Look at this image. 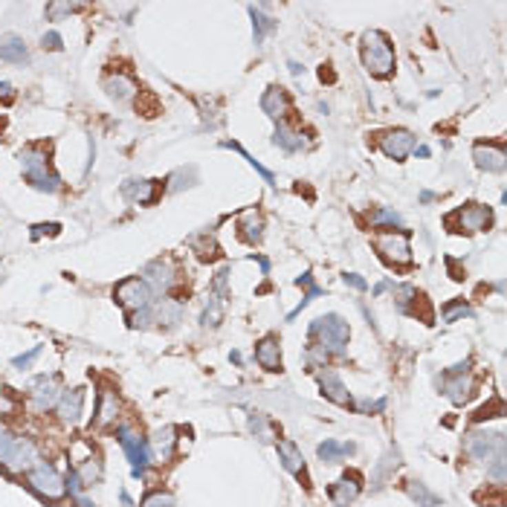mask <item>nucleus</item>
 <instances>
[{
    "instance_id": "f257e3e1",
    "label": "nucleus",
    "mask_w": 507,
    "mask_h": 507,
    "mask_svg": "<svg viewBox=\"0 0 507 507\" xmlns=\"http://www.w3.org/2000/svg\"><path fill=\"white\" fill-rule=\"evenodd\" d=\"M18 160H21V165H23L26 180H30L38 192H50V194H52V192L61 189V177L50 168L47 151H44V148H23Z\"/></svg>"
},
{
    "instance_id": "f03ea898",
    "label": "nucleus",
    "mask_w": 507,
    "mask_h": 507,
    "mask_svg": "<svg viewBox=\"0 0 507 507\" xmlns=\"http://www.w3.org/2000/svg\"><path fill=\"white\" fill-rule=\"evenodd\" d=\"M311 336H313V340H319V348L325 351V354H345L348 325H345L342 316H336V313L319 316L311 325Z\"/></svg>"
},
{
    "instance_id": "7ed1b4c3",
    "label": "nucleus",
    "mask_w": 507,
    "mask_h": 507,
    "mask_svg": "<svg viewBox=\"0 0 507 507\" xmlns=\"http://www.w3.org/2000/svg\"><path fill=\"white\" fill-rule=\"evenodd\" d=\"M362 64L371 70L374 76H389L394 70V50L383 32H365L362 35Z\"/></svg>"
},
{
    "instance_id": "20e7f679",
    "label": "nucleus",
    "mask_w": 507,
    "mask_h": 507,
    "mask_svg": "<svg viewBox=\"0 0 507 507\" xmlns=\"http://www.w3.org/2000/svg\"><path fill=\"white\" fill-rule=\"evenodd\" d=\"M0 464H6L9 470H32L38 464V449L32 441L0 432Z\"/></svg>"
},
{
    "instance_id": "39448f33",
    "label": "nucleus",
    "mask_w": 507,
    "mask_h": 507,
    "mask_svg": "<svg viewBox=\"0 0 507 507\" xmlns=\"http://www.w3.org/2000/svg\"><path fill=\"white\" fill-rule=\"evenodd\" d=\"M26 484H30L38 496H44L50 501L61 499L67 493V484H64V478L59 475V470L50 467V464H44V461H38L32 470H26Z\"/></svg>"
},
{
    "instance_id": "423d86ee",
    "label": "nucleus",
    "mask_w": 507,
    "mask_h": 507,
    "mask_svg": "<svg viewBox=\"0 0 507 507\" xmlns=\"http://www.w3.org/2000/svg\"><path fill=\"white\" fill-rule=\"evenodd\" d=\"M119 444L125 449V455H128L131 467H134V475L143 478L145 467L151 464V446L145 444V438H139V435L128 426H119Z\"/></svg>"
},
{
    "instance_id": "0eeeda50",
    "label": "nucleus",
    "mask_w": 507,
    "mask_h": 507,
    "mask_svg": "<svg viewBox=\"0 0 507 507\" xmlns=\"http://www.w3.org/2000/svg\"><path fill=\"white\" fill-rule=\"evenodd\" d=\"M374 247H377V252H380V256H383L389 264L403 267V264L412 261L409 235H406V232H386V235H380L377 241H374Z\"/></svg>"
},
{
    "instance_id": "6e6552de",
    "label": "nucleus",
    "mask_w": 507,
    "mask_h": 507,
    "mask_svg": "<svg viewBox=\"0 0 507 507\" xmlns=\"http://www.w3.org/2000/svg\"><path fill=\"white\" fill-rule=\"evenodd\" d=\"M114 299H116L122 307H128V311L134 313V311H143V307H148V304H151L154 293L148 290V284H145L143 278H125L122 284L114 290Z\"/></svg>"
},
{
    "instance_id": "1a4fd4ad",
    "label": "nucleus",
    "mask_w": 507,
    "mask_h": 507,
    "mask_svg": "<svg viewBox=\"0 0 507 507\" xmlns=\"http://www.w3.org/2000/svg\"><path fill=\"white\" fill-rule=\"evenodd\" d=\"M499 453H504V438L493 432H470L467 435V455L475 461H493Z\"/></svg>"
},
{
    "instance_id": "9d476101",
    "label": "nucleus",
    "mask_w": 507,
    "mask_h": 507,
    "mask_svg": "<svg viewBox=\"0 0 507 507\" xmlns=\"http://www.w3.org/2000/svg\"><path fill=\"white\" fill-rule=\"evenodd\" d=\"M59 397H61L59 380H55V377H38L35 386H32L30 409H32L35 415H44V412L52 409V406H59Z\"/></svg>"
},
{
    "instance_id": "9b49d317",
    "label": "nucleus",
    "mask_w": 507,
    "mask_h": 507,
    "mask_svg": "<svg viewBox=\"0 0 507 507\" xmlns=\"http://www.w3.org/2000/svg\"><path fill=\"white\" fill-rule=\"evenodd\" d=\"M380 151H383L389 160H397L400 163V160H406L415 151V134L412 131H403V128L386 131L383 136H380Z\"/></svg>"
},
{
    "instance_id": "f8f14e48",
    "label": "nucleus",
    "mask_w": 507,
    "mask_h": 507,
    "mask_svg": "<svg viewBox=\"0 0 507 507\" xmlns=\"http://www.w3.org/2000/svg\"><path fill=\"white\" fill-rule=\"evenodd\" d=\"M490 220H493L490 209L487 206H478V203L464 206L461 212H455L453 218H449V223H458L461 232H484L490 227Z\"/></svg>"
},
{
    "instance_id": "ddd939ff",
    "label": "nucleus",
    "mask_w": 507,
    "mask_h": 507,
    "mask_svg": "<svg viewBox=\"0 0 507 507\" xmlns=\"http://www.w3.org/2000/svg\"><path fill=\"white\" fill-rule=\"evenodd\" d=\"M143 281L148 284L151 293H163V290H168V287L174 284V267L168 264V261H163V258L151 261L145 267V273H143Z\"/></svg>"
},
{
    "instance_id": "4468645a",
    "label": "nucleus",
    "mask_w": 507,
    "mask_h": 507,
    "mask_svg": "<svg viewBox=\"0 0 507 507\" xmlns=\"http://www.w3.org/2000/svg\"><path fill=\"white\" fill-rule=\"evenodd\" d=\"M473 160H475V165L482 168V172H493V174H499V172H504V148H499V145H490V143H475V148H473Z\"/></svg>"
},
{
    "instance_id": "2eb2a0df",
    "label": "nucleus",
    "mask_w": 507,
    "mask_h": 507,
    "mask_svg": "<svg viewBox=\"0 0 507 507\" xmlns=\"http://www.w3.org/2000/svg\"><path fill=\"white\" fill-rule=\"evenodd\" d=\"M278 458H281V464H284L287 473L302 478L304 487H311V482H307V470H304V455H302L299 446H296L293 441H278Z\"/></svg>"
},
{
    "instance_id": "dca6fc26",
    "label": "nucleus",
    "mask_w": 507,
    "mask_h": 507,
    "mask_svg": "<svg viewBox=\"0 0 507 507\" xmlns=\"http://www.w3.org/2000/svg\"><path fill=\"white\" fill-rule=\"evenodd\" d=\"M261 110L270 119H281L290 114V99L281 87H267V93L261 96Z\"/></svg>"
},
{
    "instance_id": "f3484780",
    "label": "nucleus",
    "mask_w": 507,
    "mask_h": 507,
    "mask_svg": "<svg viewBox=\"0 0 507 507\" xmlns=\"http://www.w3.org/2000/svg\"><path fill=\"white\" fill-rule=\"evenodd\" d=\"M444 394L453 403H467L470 394H473V377L464 371V374H449L444 377Z\"/></svg>"
},
{
    "instance_id": "a211bd4d",
    "label": "nucleus",
    "mask_w": 507,
    "mask_h": 507,
    "mask_svg": "<svg viewBox=\"0 0 507 507\" xmlns=\"http://www.w3.org/2000/svg\"><path fill=\"white\" fill-rule=\"evenodd\" d=\"M319 386H322V391H325V397L333 400L336 406H351V394L342 386V380L336 377V371H331V369L322 371L319 374Z\"/></svg>"
},
{
    "instance_id": "6ab92c4d",
    "label": "nucleus",
    "mask_w": 507,
    "mask_h": 507,
    "mask_svg": "<svg viewBox=\"0 0 507 507\" xmlns=\"http://www.w3.org/2000/svg\"><path fill=\"white\" fill-rule=\"evenodd\" d=\"M81 403H84V391L81 389H67L59 397V417L64 424H76L81 417Z\"/></svg>"
},
{
    "instance_id": "aec40b11",
    "label": "nucleus",
    "mask_w": 507,
    "mask_h": 507,
    "mask_svg": "<svg viewBox=\"0 0 507 507\" xmlns=\"http://www.w3.org/2000/svg\"><path fill=\"white\" fill-rule=\"evenodd\" d=\"M256 360L261 362V369H267V371H278L281 369V348H278L276 336H264V340L258 342Z\"/></svg>"
},
{
    "instance_id": "412c9836",
    "label": "nucleus",
    "mask_w": 507,
    "mask_h": 507,
    "mask_svg": "<svg viewBox=\"0 0 507 507\" xmlns=\"http://www.w3.org/2000/svg\"><path fill=\"white\" fill-rule=\"evenodd\" d=\"M105 90H107V96L110 99H116V102H128V99H134L136 96V81L134 79H128V76H122V73H116V76H107L105 79Z\"/></svg>"
},
{
    "instance_id": "4be33fe9",
    "label": "nucleus",
    "mask_w": 507,
    "mask_h": 507,
    "mask_svg": "<svg viewBox=\"0 0 507 507\" xmlns=\"http://www.w3.org/2000/svg\"><path fill=\"white\" fill-rule=\"evenodd\" d=\"M223 293H227V273H220L215 278V293H212V302H209L206 313H203V325H218L220 316H223Z\"/></svg>"
},
{
    "instance_id": "5701e85b",
    "label": "nucleus",
    "mask_w": 507,
    "mask_h": 507,
    "mask_svg": "<svg viewBox=\"0 0 507 507\" xmlns=\"http://www.w3.org/2000/svg\"><path fill=\"white\" fill-rule=\"evenodd\" d=\"M148 311H151V322L174 325V322H180L183 307H180L177 302H172V299H157V302H151V304H148Z\"/></svg>"
},
{
    "instance_id": "b1692460",
    "label": "nucleus",
    "mask_w": 507,
    "mask_h": 507,
    "mask_svg": "<svg viewBox=\"0 0 507 507\" xmlns=\"http://www.w3.org/2000/svg\"><path fill=\"white\" fill-rule=\"evenodd\" d=\"M238 227H241V238L247 244H258L264 238V220H261V215L256 212V209H247Z\"/></svg>"
},
{
    "instance_id": "393cba45",
    "label": "nucleus",
    "mask_w": 507,
    "mask_h": 507,
    "mask_svg": "<svg viewBox=\"0 0 507 507\" xmlns=\"http://www.w3.org/2000/svg\"><path fill=\"white\" fill-rule=\"evenodd\" d=\"M125 197H131L136 203H151L154 197H157V183L154 180H128L122 186Z\"/></svg>"
},
{
    "instance_id": "a878e982",
    "label": "nucleus",
    "mask_w": 507,
    "mask_h": 507,
    "mask_svg": "<svg viewBox=\"0 0 507 507\" xmlns=\"http://www.w3.org/2000/svg\"><path fill=\"white\" fill-rule=\"evenodd\" d=\"M177 429L174 426H163V429H157L154 432V438H151V455L157 453L160 458H172V453H174V444H177Z\"/></svg>"
},
{
    "instance_id": "bb28decb",
    "label": "nucleus",
    "mask_w": 507,
    "mask_h": 507,
    "mask_svg": "<svg viewBox=\"0 0 507 507\" xmlns=\"http://www.w3.org/2000/svg\"><path fill=\"white\" fill-rule=\"evenodd\" d=\"M357 496H360V484L354 482V478H342V482H336V484L331 487V499H333L336 507L354 504Z\"/></svg>"
},
{
    "instance_id": "cd10ccee",
    "label": "nucleus",
    "mask_w": 507,
    "mask_h": 507,
    "mask_svg": "<svg viewBox=\"0 0 507 507\" xmlns=\"http://www.w3.org/2000/svg\"><path fill=\"white\" fill-rule=\"evenodd\" d=\"M273 143L278 145V148H284V151H290V154H296V151H302L307 143H304V136L299 134V131H293V128H287V125H278L276 128V134H273Z\"/></svg>"
},
{
    "instance_id": "c85d7f7f",
    "label": "nucleus",
    "mask_w": 507,
    "mask_h": 507,
    "mask_svg": "<svg viewBox=\"0 0 507 507\" xmlns=\"http://www.w3.org/2000/svg\"><path fill=\"white\" fill-rule=\"evenodd\" d=\"M96 415H99V417H96L99 426H107V424H114V420H116V415H119V400H116L114 391H102V397H99V412H96Z\"/></svg>"
},
{
    "instance_id": "c756f323",
    "label": "nucleus",
    "mask_w": 507,
    "mask_h": 507,
    "mask_svg": "<svg viewBox=\"0 0 507 507\" xmlns=\"http://www.w3.org/2000/svg\"><path fill=\"white\" fill-rule=\"evenodd\" d=\"M0 59L3 61H12V64H23L26 61V47L18 35H6L0 41Z\"/></svg>"
},
{
    "instance_id": "7c9ffc66",
    "label": "nucleus",
    "mask_w": 507,
    "mask_h": 507,
    "mask_svg": "<svg viewBox=\"0 0 507 507\" xmlns=\"http://www.w3.org/2000/svg\"><path fill=\"white\" fill-rule=\"evenodd\" d=\"M354 444H340V441H325V444H319V458L325 461V464H333V461H340V458H345V455H351L354 453Z\"/></svg>"
},
{
    "instance_id": "2f4dec72",
    "label": "nucleus",
    "mask_w": 507,
    "mask_h": 507,
    "mask_svg": "<svg viewBox=\"0 0 507 507\" xmlns=\"http://www.w3.org/2000/svg\"><path fill=\"white\" fill-rule=\"evenodd\" d=\"M296 284H299V287H304V290H307V296L302 299V304L296 307V311H290V313H287V319H296V316L302 313V307H307V302H313L316 296H322V293H325V290H322L319 284H313V276H311V273H302L299 278H296Z\"/></svg>"
},
{
    "instance_id": "473e14b6",
    "label": "nucleus",
    "mask_w": 507,
    "mask_h": 507,
    "mask_svg": "<svg viewBox=\"0 0 507 507\" xmlns=\"http://www.w3.org/2000/svg\"><path fill=\"white\" fill-rule=\"evenodd\" d=\"M249 15H252V30H256V44H261L264 35L276 30V21L264 15V6H249Z\"/></svg>"
},
{
    "instance_id": "72a5a7b5",
    "label": "nucleus",
    "mask_w": 507,
    "mask_h": 507,
    "mask_svg": "<svg viewBox=\"0 0 507 507\" xmlns=\"http://www.w3.org/2000/svg\"><path fill=\"white\" fill-rule=\"evenodd\" d=\"M192 247L197 249V256L206 258V261L218 258V244H215L212 235H197V238H192Z\"/></svg>"
},
{
    "instance_id": "f704fd0d",
    "label": "nucleus",
    "mask_w": 507,
    "mask_h": 507,
    "mask_svg": "<svg viewBox=\"0 0 507 507\" xmlns=\"http://www.w3.org/2000/svg\"><path fill=\"white\" fill-rule=\"evenodd\" d=\"M223 148H229V151H235V154H241V157H244V160H247L252 168H256V172H258V174H261L267 183H270V186H276V177H273L270 172H267V168H264V165H261L256 157H252V154H247V151H244L241 145H238V143H223Z\"/></svg>"
},
{
    "instance_id": "c9c22d12",
    "label": "nucleus",
    "mask_w": 507,
    "mask_h": 507,
    "mask_svg": "<svg viewBox=\"0 0 507 507\" xmlns=\"http://www.w3.org/2000/svg\"><path fill=\"white\" fill-rule=\"evenodd\" d=\"M249 429H252V435H256L258 441H264V444H270L273 441V429H270V424H267V417L264 415H249Z\"/></svg>"
},
{
    "instance_id": "e433bc0d",
    "label": "nucleus",
    "mask_w": 507,
    "mask_h": 507,
    "mask_svg": "<svg viewBox=\"0 0 507 507\" xmlns=\"http://www.w3.org/2000/svg\"><path fill=\"white\" fill-rule=\"evenodd\" d=\"M76 475L81 478V484H84V487H93V484L99 482V475H102V470H99V464H96L93 458H87V461H84L81 467L76 470Z\"/></svg>"
},
{
    "instance_id": "4c0bfd02",
    "label": "nucleus",
    "mask_w": 507,
    "mask_h": 507,
    "mask_svg": "<svg viewBox=\"0 0 507 507\" xmlns=\"http://www.w3.org/2000/svg\"><path fill=\"white\" fill-rule=\"evenodd\" d=\"M371 227H400V215L391 212V209H374L371 212Z\"/></svg>"
},
{
    "instance_id": "58836bf2",
    "label": "nucleus",
    "mask_w": 507,
    "mask_h": 507,
    "mask_svg": "<svg viewBox=\"0 0 507 507\" xmlns=\"http://www.w3.org/2000/svg\"><path fill=\"white\" fill-rule=\"evenodd\" d=\"M461 316H473V311H470L467 302H449V304L444 307V322H455V319H461Z\"/></svg>"
},
{
    "instance_id": "ea45409f",
    "label": "nucleus",
    "mask_w": 507,
    "mask_h": 507,
    "mask_svg": "<svg viewBox=\"0 0 507 507\" xmlns=\"http://www.w3.org/2000/svg\"><path fill=\"white\" fill-rule=\"evenodd\" d=\"M409 496H412V499H417L424 507H435V504H438V499H435L432 493H429L424 484H417V482H409Z\"/></svg>"
},
{
    "instance_id": "a19ab883",
    "label": "nucleus",
    "mask_w": 507,
    "mask_h": 507,
    "mask_svg": "<svg viewBox=\"0 0 507 507\" xmlns=\"http://www.w3.org/2000/svg\"><path fill=\"white\" fill-rule=\"evenodd\" d=\"M391 467H397V453H389V455L383 458V464L377 467V473H374V484H377V487L383 484V478L389 475V470H391Z\"/></svg>"
},
{
    "instance_id": "79ce46f5",
    "label": "nucleus",
    "mask_w": 507,
    "mask_h": 507,
    "mask_svg": "<svg viewBox=\"0 0 507 507\" xmlns=\"http://www.w3.org/2000/svg\"><path fill=\"white\" fill-rule=\"evenodd\" d=\"M41 351H44V348H41V345H35L32 351H26V354H21V357H15V360H12V365H15V369H21V371H23V369H30V365H32V362L41 357Z\"/></svg>"
},
{
    "instance_id": "37998d69",
    "label": "nucleus",
    "mask_w": 507,
    "mask_h": 507,
    "mask_svg": "<svg viewBox=\"0 0 507 507\" xmlns=\"http://www.w3.org/2000/svg\"><path fill=\"white\" fill-rule=\"evenodd\" d=\"M487 475H490L496 484H504V453H499L496 458H493V464H490Z\"/></svg>"
},
{
    "instance_id": "c03bdc74",
    "label": "nucleus",
    "mask_w": 507,
    "mask_h": 507,
    "mask_svg": "<svg viewBox=\"0 0 507 507\" xmlns=\"http://www.w3.org/2000/svg\"><path fill=\"white\" fill-rule=\"evenodd\" d=\"M174 504V496H168V493H154L143 501V507H172Z\"/></svg>"
},
{
    "instance_id": "a18cd8bd",
    "label": "nucleus",
    "mask_w": 507,
    "mask_h": 507,
    "mask_svg": "<svg viewBox=\"0 0 507 507\" xmlns=\"http://www.w3.org/2000/svg\"><path fill=\"white\" fill-rule=\"evenodd\" d=\"M76 9H81L79 3H50L47 6V15L50 18H59V15H70V12H76Z\"/></svg>"
},
{
    "instance_id": "49530a36",
    "label": "nucleus",
    "mask_w": 507,
    "mask_h": 507,
    "mask_svg": "<svg viewBox=\"0 0 507 507\" xmlns=\"http://www.w3.org/2000/svg\"><path fill=\"white\" fill-rule=\"evenodd\" d=\"M59 223H35L32 227V241H38V238H44V235H59Z\"/></svg>"
},
{
    "instance_id": "de8ad7c7",
    "label": "nucleus",
    "mask_w": 507,
    "mask_h": 507,
    "mask_svg": "<svg viewBox=\"0 0 507 507\" xmlns=\"http://www.w3.org/2000/svg\"><path fill=\"white\" fill-rule=\"evenodd\" d=\"M15 409H18L15 397H9L6 391H0V417H6V415H15Z\"/></svg>"
},
{
    "instance_id": "09e8293b",
    "label": "nucleus",
    "mask_w": 507,
    "mask_h": 507,
    "mask_svg": "<svg viewBox=\"0 0 507 507\" xmlns=\"http://www.w3.org/2000/svg\"><path fill=\"white\" fill-rule=\"evenodd\" d=\"M357 409H360V412H383V409H386V400H374V403H371V400H360Z\"/></svg>"
},
{
    "instance_id": "8fccbe9b",
    "label": "nucleus",
    "mask_w": 507,
    "mask_h": 507,
    "mask_svg": "<svg viewBox=\"0 0 507 507\" xmlns=\"http://www.w3.org/2000/svg\"><path fill=\"white\" fill-rule=\"evenodd\" d=\"M342 281H345L348 287H354V290H369V284H365V278H360L357 273H345V276H342Z\"/></svg>"
},
{
    "instance_id": "3c124183",
    "label": "nucleus",
    "mask_w": 507,
    "mask_h": 507,
    "mask_svg": "<svg viewBox=\"0 0 507 507\" xmlns=\"http://www.w3.org/2000/svg\"><path fill=\"white\" fill-rule=\"evenodd\" d=\"M41 44H44V50H61V35L59 32H47L44 38H41Z\"/></svg>"
},
{
    "instance_id": "603ef678",
    "label": "nucleus",
    "mask_w": 507,
    "mask_h": 507,
    "mask_svg": "<svg viewBox=\"0 0 507 507\" xmlns=\"http://www.w3.org/2000/svg\"><path fill=\"white\" fill-rule=\"evenodd\" d=\"M446 267H449V273H453V278H464V273L458 270V264L453 258H446Z\"/></svg>"
},
{
    "instance_id": "864d4df0",
    "label": "nucleus",
    "mask_w": 507,
    "mask_h": 507,
    "mask_svg": "<svg viewBox=\"0 0 507 507\" xmlns=\"http://www.w3.org/2000/svg\"><path fill=\"white\" fill-rule=\"evenodd\" d=\"M0 96H3V99H12V84H9V81H0Z\"/></svg>"
},
{
    "instance_id": "5fc2aeb1",
    "label": "nucleus",
    "mask_w": 507,
    "mask_h": 507,
    "mask_svg": "<svg viewBox=\"0 0 507 507\" xmlns=\"http://www.w3.org/2000/svg\"><path fill=\"white\" fill-rule=\"evenodd\" d=\"M258 264H261V273H264V276L270 273V261H267V258H258Z\"/></svg>"
},
{
    "instance_id": "6e6d98bb",
    "label": "nucleus",
    "mask_w": 507,
    "mask_h": 507,
    "mask_svg": "<svg viewBox=\"0 0 507 507\" xmlns=\"http://www.w3.org/2000/svg\"><path fill=\"white\" fill-rule=\"evenodd\" d=\"M287 67H290V73H293V76H299V73H302V67H299V64H296V61H290Z\"/></svg>"
},
{
    "instance_id": "4d7b16f0",
    "label": "nucleus",
    "mask_w": 507,
    "mask_h": 507,
    "mask_svg": "<svg viewBox=\"0 0 507 507\" xmlns=\"http://www.w3.org/2000/svg\"><path fill=\"white\" fill-rule=\"evenodd\" d=\"M415 151H417V154H420V157H429V148H426V145H420V148H417V145H415Z\"/></svg>"
}]
</instances>
